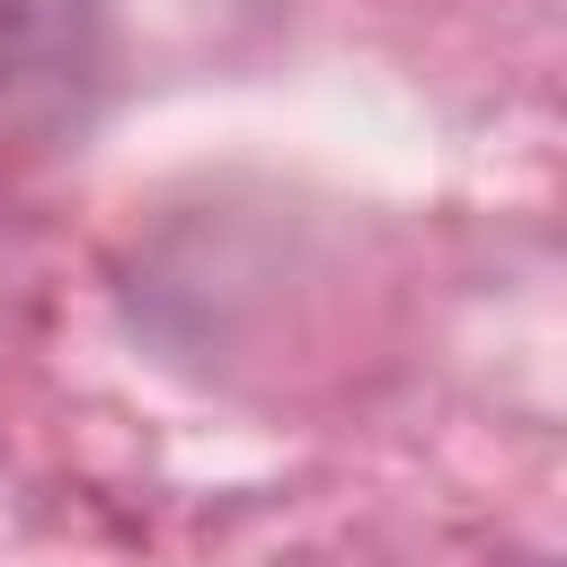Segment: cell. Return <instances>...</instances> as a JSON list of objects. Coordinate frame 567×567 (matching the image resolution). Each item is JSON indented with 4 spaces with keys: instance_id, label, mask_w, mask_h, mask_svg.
<instances>
[{
    "instance_id": "cell-1",
    "label": "cell",
    "mask_w": 567,
    "mask_h": 567,
    "mask_svg": "<svg viewBox=\"0 0 567 567\" xmlns=\"http://www.w3.org/2000/svg\"><path fill=\"white\" fill-rule=\"evenodd\" d=\"M106 0H0V186L80 151L106 106Z\"/></svg>"
}]
</instances>
